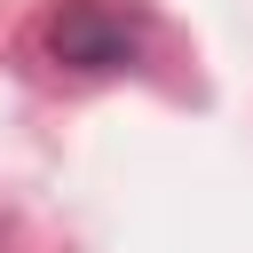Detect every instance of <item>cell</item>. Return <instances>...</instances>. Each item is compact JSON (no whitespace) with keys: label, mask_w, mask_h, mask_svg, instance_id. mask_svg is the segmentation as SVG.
I'll return each instance as SVG.
<instances>
[{"label":"cell","mask_w":253,"mask_h":253,"mask_svg":"<svg viewBox=\"0 0 253 253\" xmlns=\"http://www.w3.org/2000/svg\"><path fill=\"white\" fill-rule=\"evenodd\" d=\"M134 47H142V32L119 8H103V0H63L47 16V55L63 71H126Z\"/></svg>","instance_id":"cell-1"}]
</instances>
